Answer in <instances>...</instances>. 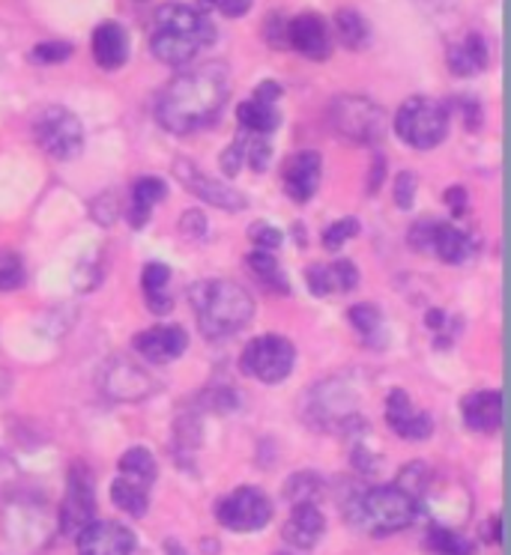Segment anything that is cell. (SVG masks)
Wrapping results in <instances>:
<instances>
[{"label":"cell","mask_w":511,"mask_h":555,"mask_svg":"<svg viewBox=\"0 0 511 555\" xmlns=\"http://www.w3.org/2000/svg\"><path fill=\"white\" fill-rule=\"evenodd\" d=\"M231 93V73L219 61L177 75L156 99V120L170 134H189L219 117Z\"/></svg>","instance_id":"cell-1"},{"label":"cell","mask_w":511,"mask_h":555,"mask_svg":"<svg viewBox=\"0 0 511 555\" xmlns=\"http://www.w3.org/2000/svg\"><path fill=\"white\" fill-rule=\"evenodd\" d=\"M422 514V505L398 483H374L354 490L344 502V519L368 538H389L410 529Z\"/></svg>","instance_id":"cell-2"},{"label":"cell","mask_w":511,"mask_h":555,"mask_svg":"<svg viewBox=\"0 0 511 555\" xmlns=\"http://www.w3.org/2000/svg\"><path fill=\"white\" fill-rule=\"evenodd\" d=\"M216 27L204 10L186 7V3H165L156 13V30L150 37L153 57L168 66H183L195 61L197 51L213 46Z\"/></svg>","instance_id":"cell-3"},{"label":"cell","mask_w":511,"mask_h":555,"mask_svg":"<svg viewBox=\"0 0 511 555\" xmlns=\"http://www.w3.org/2000/svg\"><path fill=\"white\" fill-rule=\"evenodd\" d=\"M189 299H192V308H195L197 326L209 340L231 338L237 332H243L255 317L252 296L240 284L221 281V278L197 281L192 293H189Z\"/></svg>","instance_id":"cell-4"},{"label":"cell","mask_w":511,"mask_h":555,"mask_svg":"<svg viewBox=\"0 0 511 555\" xmlns=\"http://www.w3.org/2000/svg\"><path fill=\"white\" fill-rule=\"evenodd\" d=\"M395 134L413 150H434L449 134V105L437 99L410 96L395 114Z\"/></svg>","instance_id":"cell-5"},{"label":"cell","mask_w":511,"mask_h":555,"mask_svg":"<svg viewBox=\"0 0 511 555\" xmlns=\"http://www.w3.org/2000/svg\"><path fill=\"white\" fill-rule=\"evenodd\" d=\"M386 120V111L366 96H338L329 105V126L350 144H378Z\"/></svg>","instance_id":"cell-6"},{"label":"cell","mask_w":511,"mask_h":555,"mask_svg":"<svg viewBox=\"0 0 511 555\" xmlns=\"http://www.w3.org/2000/svg\"><path fill=\"white\" fill-rule=\"evenodd\" d=\"M272 499H269L260 487H237L228 495H221L216 502V519L221 529L233 531V534H255L264 531L272 522Z\"/></svg>","instance_id":"cell-7"},{"label":"cell","mask_w":511,"mask_h":555,"mask_svg":"<svg viewBox=\"0 0 511 555\" xmlns=\"http://www.w3.org/2000/svg\"><path fill=\"white\" fill-rule=\"evenodd\" d=\"M293 362H296V350L291 340L281 335H260L243 350L240 371L264 386H279L291 376Z\"/></svg>","instance_id":"cell-8"},{"label":"cell","mask_w":511,"mask_h":555,"mask_svg":"<svg viewBox=\"0 0 511 555\" xmlns=\"http://www.w3.org/2000/svg\"><path fill=\"white\" fill-rule=\"evenodd\" d=\"M93 519H97V478L87 463H73L66 472V493L58 514V529L63 538H75Z\"/></svg>","instance_id":"cell-9"},{"label":"cell","mask_w":511,"mask_h":555,"mask_svg":"<svg viewBox=\"0 0 511 555\" xmlns=\"http://www.w3.org/2000/svg\"><path fill=\"white\" fill-rule=\"evenodd\" d=\"M34 138L37 144L58 162L75 158L85 146V126L69 108L51 105L34 117Z\"/></svg>","instance_id":"cell-10"},{"label":"cell","mask_w":511,"mask_h":555,"mask_svg":"<svg viewBox=\"0 0 511 555\" xmlns=\"http://www.w3.org/2000/svg\"><path fill=\"white\" fill-rule=\"evenodd\" d=\"M174 173H177V180L183 182L189 192L195 194L197 201L216 206V209L243 212L245 206H248V201H245L243 192H237V189H231L228 182H221V180H216V177L204 173V170L197 168L195 162H189V158H177Z\"/></svg>","instance_id":"cell-11"},{"label":"cell","mask_w":511,"mask_h":555,"mask_svg":"<svg viewBox=\"0 0 511 555\" xmlns=\"http://www.w3.org/2000/svg\"><path fill=\"white\" fill-rule=\"evenodd\" d=\"M78 555H132L138 538L117 519H93L75 534Z\"/></svg>","instance_id":"cell-12"},{"label":"cell","mask_w":511,"mask_h":555,"mask_svg":"<svg viewBox=\"0 0 511 555\" xmlns=\"http://www.w3.org/2000/svg\"><path fill=\"white\" fill-rule=\"evenodd\" d=\"M386 424L404 442H425L434 434V418L425 410H416L404 388H392L386 398Z\"/></svg>","instance_id":"cell-13"},{"label":"cell","mask_w":511,"mask_h":555,"mask_svg":"<svg viewBox=\"0 0 511 555\" xmlns=\"http://www.w3.org/2000/svg\"><path fill=\"white\" fill-rule=\"evenodd\" d=\"M288 49L299 51L308 61H327L332 54V37L327 22L315 13H303L288 22Z\"/></svg>","instance_id":"cell-14"},{"label":"cell","mask_w":511,"mask_h":555,"mask_svg":"<svg viewBox=\"0 0 511 555\" xmlns=\"http://www.w3.org/2000/svg\"><path fill=\"white\" fill-rule=\"evenodd\" d=\"M291 507V517L281 526V538H284V543L291 546L293 553H308V550H315L317 543L323 541L327 517H323L320 505H311V502Z\"/></svg>","instance_id":"cell-15"},{"label":"cell","mask_w":511,"mask_h":555,"mask_svg":"<svg viewBox=\"0 0 511 555\" xmlns=\"http://www.w3.org/2000/svg\"><path fill=\"white\" fill-rule=\"evenodd\" d=\"M320 177H323L320 153L303 150V153L288 158V165H284V192L293 204H308L320 189Z\"/></svg>","instance_id":"cell-16"},{"label":"cell","mask_w":511,"mask_h":555,"mask_svg":"<svg viewBox=\"0 0 511 555\" xmlns=\"http://www.w3.org/2000/svg\"><path fill=\"white\" fill-rule=\"evenodd\" d=\"M132 347L135 352H141L150 362L168 364L189 350V335H186L183 326H156L141 332L132 340Z\"/></svg>","instance_id":"cell-17"},{"label":"cell","mask_w":511,"mask_h":555,"mask_svg":"<svg viewBox=\"0 0 511 555\" xmlns=\"http://www.w3.org/2000/svg\"><path fill=\"white\" fill-rule=\"evenodd\" d=\"M463 424L475 434H497L502 427V391L499 388H485L473 391L461 403Z\"/></svg>","instance_id":"cell-18"},{"label":"cell","mask_w":511,"mask_h":555,"mask_svg":"<svg viewBox=\"0 0 511 555\" xmlns=\"http://www.w3.org/2000/svg\"><path fill=\"white\" fill-rule=\"evenodd\" d=\"M308 291L315 296H332V293H350L359 287V269L354 260H332L317 263L305 272Z\"/></svg>","instance_id":"cell-19"},{"label":"cell","mask_w":511,"mask_h":555,"mask_svg":"<svg viewBox=\"0 0 511 555\" xmlns=\"http://www.w3.org/2000/svg\"><path fill=\"white\" fill-rule=\"evenodd\" d=\"M102 388L108 391L114 400H141L153 395V379L129 362H114L102 376Z\"/></svg>","instance_id":"cell-20"},{"label":"cell","mask_w":511,"mask_h":555,"mask_svg":"<svg viewBox=\"0 0 511 555\" xmlns=\"http://www.w3.org/2000/svg\"><path fill=\"white\" fill-rule=\"evenodd\" d=\"M93 61L105 73H114V69H120L123 63L129 61V37H126L123 25H117V22H102L93 30Z\"/></svg>","instance_id":"cell-21"},{"label":"cell","mask_w":511,"mask_h":555,"mask_svg":"<svg viewBox=\"0 0 511 555\" xmlns=\"http://www.w3.org/2000/svg\"><path fill=\"white\" fill-rule=\"evenodd\" d=\"M427 251L437 254L443 263L461 266L470 260V254H473V242H470V236L461 233L458 228L443 224V221H434V224H431V242H427Z\"/></svg>","instance_id":"cell-22"},{"label":"cell","mask_w":511,"mask_h":555,"mask_svg":"<svg viewBox=\"0 0 511 555\" xmlns=\"http://www.w3.org/2000/svg\"><path fill=\"white\" fill-rule=\"evenodd\" d=\"M487 63H490V51H487V42L478 34L463 37L458 46L449 49V69L458 78H470V75L485 73Z\"/></svg>","instance_id":"cell-23"},{"label":"cell","mask_w":511,"mask_h":555,"mask_svg":"<svg viewBox=\"0 0 511 555\" xmlns=\"http://www.w3.org/2000/svg\"><path fill=\"white\" fill-rule=\"evenodd\" d=\"M165 194H168V185H165V180H158V177H141V180H135L132 206H129V224H132L135 230L144 228L146 221H150L153 206L162 204Z\"/></svg>","instance_id":"cell-24"},{"label":"cell","mask_w":511,"mask_h":555,"mask_svg":"<svg viewBox=\"0 0 511 555\" xmlns=\"http://www.w3.org/2000/svg\"><path fill=\"white\" fill-rule=\"evenodd\" d=\"M117 475L129 478V481L141 483L146 490H153V483L158 478V463L153 457V451L144 446H132L123 451V457L117 460Z\"/></svg>","instance_id":"cell-25"},{"label":"cell","mask_w":511,"mask_h":555,"mask_svg":"<svg viewBox=\"0 0 511 555\" xmlns=\"http://www.w3.org/2000/svg\"><path fill=\"white\" fill-rule=\"evenodd\" d=\"M168 281H170V269L165 263H146L144 275H141V291H144L146 308L153 314L165 317L170 314L174 308V299L168 296Z\"/></svg>","instance_id":"cell-26"},{"label":"cell","mask_w":511,"mask_h":555,"mask_svg":"<svg viewBox=\"0 0 511 555\" xmlns=\"http://www.w3.org/2000/svg\"><path fill=\"white\" fill-rule=\"evenodd\" d=\"M237 120L248 134H272L281 126V114L272 102H260L252 96L237 108Z\"/></svg>","instance_id":"cell-27"},{"label":"cell","mask_w":511,"mask_h":555,"mask_svg":"<svg viewBox=\"0 0 511 555\" xmlns=\"http://www.w3.org/2000/svg\"><path fill=\"white\" fill-rule=\"evenodd\" d=\"M425 546L431 555H475V543L463 538L461 531H455L446 522H431L425 531Z\"/></svg>","instance_id":"cell-28"},{"label":"cell","mask_w":511,"mask_h":555,"mask_svg":"<svg viewBox=\"0 0 511 555\" xmlns=\"http://www.w3.org/2000/svg\"><path fill=\"white\" fill-rule=\"evenodd\" d=\"M111 502L120 507L123 514H129L132 519H141L150 511V490L117 475L111 481Z\"/></svg>","instance_id":"cell-29"},{"label":"cell","mask_w":511,"mask_h":555,"mask_svg":"<svg viewBox=\"0 0 511 555\" xmlns=\"http://www.w3.org/2000/svg\"><path fill=\"white\" fill-rule=\"evenodd\" d=\"M323 493H327V481L317 472H293L291 478L284 481V499L291 505H305V502L317 505L323 499Z\"/></svg>","instance_id":"cell-30"},{"label":"cell","mask_w":511,"mask_h":555,"mask_svg":"<svg viewBox=\"0 0 511 555\" xmlns=\"http://www.w3.org/2000/svg\"><path fill=\"white\" fill-rule=\"evenodd\" d=\"M335 34H338L341 46H347L350 51H362L371 42V27L356 10L335 13Z\"/></svg>","instance_id":"cell-31"},{"label":"cell","mask_w":511,"mask_h":555,"mask_svg":"<svg viewBox=\"0 0 511 555\" xmlns=\"http://www.w3.org/2000/svg\"><path fill=\"white\" fill-rule=\"evenodd\" d=\"M245 263H248V272L267 287V291H279V293H291V281L288 275L281 272V266L276 263V257L269 251H255L245 257Z\"/></svg>","instance_id":"cell-32"},{"label":"cell","mask_w":511,"mask_h":555,"mask_svg":"<svg viewBox=\"0 0 511 555\" xmlns=\"http://www.w3.org/2000/svg\"><path fill=\"white\" fill-rule=\"evenodd\" d=\"M398 487L404 493L413 495L419 505L425 507L427 495H431V487H434V472L427 469V463H407L401 472H398Z\"/></svg>","instance_id":"cell-33"},{"label":"cell","mask_w":511,"mask_h":555,"mask_svg":"<svg viewBox=\"0 0 511 555\" xmlns=\"http://www.w3.org/2000/svg\"><path fill=\"white\" fill-rule=\"evenodd\" d=\"M347 317H350V323H354V328L362 338L371 340L383 335V314H380L378 305H354Z\"/></svg>","instance_id":"cell-34"},{"label":"cell","mask_w":511,"mask_h":555,"mask_svg":"<svg viewBox=\"0 0 511 555\" xmlns=\"http://www.w3.org/2000/svg\"><path fill=\"white\" fill-rule=\"evenodd\" d=\"M25 260L13 251H3L0 254V293H10L18 291L22 284H25Z\"/></svg>","instance_id":"cell-35"},{"label":"cell","mask_w":511,"mask_h":555,"mask_svg":"<svg viewBox=\"0 0 511 555\" xmlns=\"http://www.w3.org/2000/svg\"><path fill=\"white\" fill-rule=\"evenodd\" d=\"M269 158H272L269 134H248V138H245V162H248L257 173H264V170L269 168Z\"/></svg>","instance_id":"cell-36"},{"label":"cell","mask_w":511,"mask_h":555,"mask_svg":"<svg viewBox=\"0 0 511 555\" xmlns=\"http://www.w3.org/2000/svg\"><path fill=\"white\" fill-rule=\"evenodd\" d=\"M356 233H359V221L356 218H341V221L323 230V248L327 251H338L341 245H347Z\"/></svg>","instance_id":"cell-37"},{"label":"cell","mask_w":511,"mask_h":555,"mask_svg":"<svg viewBox=\"0 0 511 555\" xmlns=\"http://www.w3.org/2000/svg\"><path fill=\"white\" fill-rule=\"evenodd\" d=\"M73 57V46L69 42H39L37 49L30 51V61L51 66V63H63Z\"/></svg>","instance_id":"cell-38"},{"label":"cell","mask_w":511,"mask_h":555,"mask_svg":"<svg viewBox=\"0 0 511 555\" xmlns=\"http://www.w3.org/2000/svg\"><path fill=\"white\" fill-rule=\"evenodd\" d=\"M245 138L248 134L240 132L237 138H233V144L221 153V170L228 173V177H237L240 173V168H243L245 162Z\"/></svg>","instance_id":"cell-39"},{"label":"cell","mask_w":511,"mask_h":555,"mask_svg":"<svg viewBox=\"0 0 511 555\" xmlns=\"http://www.w3.org/2000/svg\"><path fill=\"white\" fill-rule=\"evenodd\" d=\"M395 206L398 209H413V201H416V177L410 170H401L398 177H395Z\"/></svg>","instance_id":"cell-40"},{"label":"cell","mask_w":511,"mask_h":555,"mask_svg":"<svg viewBox=\"0 0 511 555\" xmlns=\"http://www.w3.org/2000/svg\"><path fill=\"white\" fill-rule=\"evenodd\" d=\"M264 37H267L269 49H288V18L272 13L264 25Z\"/></svg>","instance_id":"cell-41"},{"label":"cell","mask_w":511,"mask_h":555,"mask_svg":"<svg viewBox=\"0 0 511 555\" xmlns=\"http://www.w3.org/2000/svg\"><path fill=\"white\" fill-rule=\"evenodd\" d=\"M248 236L255 240L257 251H279L281 248V230L269 228V224H255V228L248 230Z\"/></svg>","instance_id":"cell-42"},{"label":"cell","mask_w":511,"mask_h":555,"mask_svg":"<svg viewBox=\"0 0 511 555\" xmlns=\"http://www.w3.org/2000/svg\"><path fill=\"white\" fill-rule=\"evenodd\" d=\"M354 466H356V472H359V475H378L380 457H378V454H368L362 446H356L354 448Z\"/></svg>","instance_id":"cell-43"},{"label":"cell","mask_w":511,"mask_h":555,"mask_svg":"<svg viewBox=\"0 0 511 555\" xmlns=\"http://www.w3.org/2000/svg\"><path fill=\"white\" fill-rule=\"evenodd\" d=\"M252 3L255 0H219L216 10H221V15H228V18H243L252 10Z\"/></svg>","instance_id":"cell-44"},{"label":"cell","mask_w":511,"mask_h":555,"mask_svg":"<svg viewBox=\"0 0 511 555\" xmlns=\"http://www.w3.org/2000/svg\"><path fill=\"white\" fill-rule=\"evenodd\" d=\"M446 204H449L455 218H461L467 212V192H463L461 185H451L449 192H446Z\"/></svg>","instance_id":"cell-45"},{"label":"cell","mask_w":511,"mask_h":555,"mask_svg":"<svg viewBox=\"0 0 511 555\" xmlns=\"http://www.w3.org/2000/svg\"><path fill=\"white\" fill-rule=\"evenodd\" d=\"M482 541L494 543V546L502 543V517H499V514H494V517L482 526Z\"/></svg>","instance_id":"cell-46"},{"label":"cell","mask_w":511,"mask_h":555,"mask_svg":"<svg viewBox=\"0 0 511 555\" xmlns=\"http://www.w3.org/2000/svg\"><path fill=\"white\" fill-rule=\"evenodd\" d=\"M458 108H463V117L470 120V129H478L482 126V111H478V105H475L473 99H458ZM463 120V122H467Z\"/></svg>","instance_id":"cell-47"},{"label":"cell","mask_w":511,"mask_h":555,"mask_svg":"<svg viewBox=\"0 0 511 555\" xmlns=\"http://www.w3.org/2000/svg\"><path fill=\"white\" fill-rule=\"evenodd\" d=\"M183 230H189L192 236H204L207 233V218L201 216V212H186Z\"/></svg>","instance_id":"cell-48"},{"label":"cell","mask_w":511,"mask_h":555,"mask_svg":"<svg viewBox=\"0 0 511 555\" xmlns=\"http://www.w3.org/2000/svg\"><path fill=\"white\" fill-rule=\"evenodd\" d=\"M386 177V158L378 156L374 158V173L368 177V194H378L380 192V182Z\"/></svg>","instance_id":"cell-49"},{"label":"cell","mask_w":511,"mask_h":555,"mask_svg":"<svg viewBox=\"0 0 511 555\" xmlns=\"http://www.w3.org/2000/svg\"><path fill=\"white\" fill-rule=\"evenodd\" d=\"M255 99H260V102H279L281 99V85H276V81H264V85L257 87L255 90Z\"/></svg>","instance_id":"cell-50"},{"label":"cell","mask_w":511,"mask_h":555,"mask_svg":"<svg viewBox=\"0 0 511 555\" xmlns=\"http://www.w3.org/2000/svg\"><path fill=\"white\" fill-rule=\"evenodd\" d=\"M165 555H192V553H189V546H186L183 541L168 538V541H165Z\"/></svg>","instance_id":"cell-51"},{"label":"cell","mask_w":511,"mask_h":555,"mask_svg":"<svg viewBox=\"0 0 511 555\" xmlns=\"http://www.w3.org/2000/svg\"><path fill=\"white\" fill-rule=\"evenodd\" d=\"M427 326L443 328L446 326V314H443V311H437V308H434V311H427Z\"/></svg>","instance_id":"cell-52"},{"label":"cell","mask_w":511,"mask_h":555,"mask_svg":"<svg viewBox=\"0 0 511 555\" xmlns=\"http://www.w3.org/2000/svg\"><path fill=\"white\" fill-rule=\"evenodd\" d=\"M201 546H207V553H209V555L219 553V543H216V541H204V543H201Z\"/></svg>","instance_id":"cell-53"},{"label":"cell","mask_w":511,"mask_h":555,"mask_svg":"<svg viewBox=\"0 0 511 555\" xmlns=\"http://www.w3.org/2000/svg\"><path fill=\"white\" fill-rule=\"evenodd\" d=\"M216 3H219V0H201V10H213Z\"/></svg>","instance_id":"cell-54"},{"label":"cell","mask_w":511,"mask_h":555,"mask_svg":"<svg viewBox=\"0 0 511 555\" xmlns=\"http://www.w3.org/2000/svg\"><path fill=\"white\" fill-rule=\"evenodd\" d=\"M279 555H293V553H279Z\"/></svg>","instance_id":"cell-55"}]
</instances>
